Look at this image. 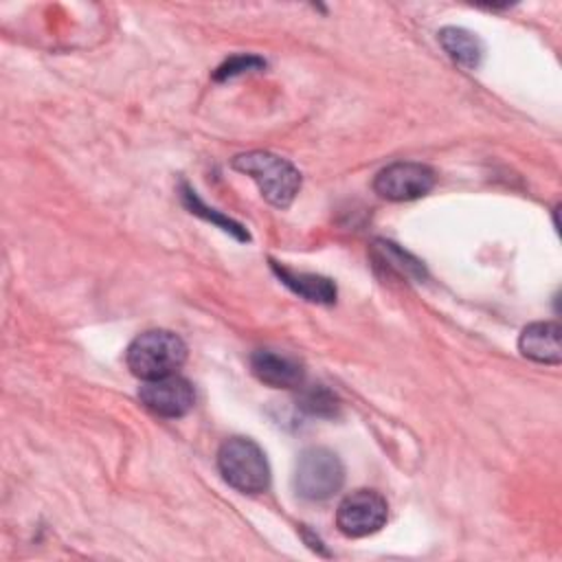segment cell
<instances>
[{
    "instance_id": "obj_11",
    "label": "cell",
    "mask_w": 562,
    "mask_h": 562,
    "mask_svg": "<svg viewBox=\"0 0 562 562\" xmlns=\"http://www.w3.org/2000/svg\"><path fill=\"white\" fill-rule=\"evenodd\" d=\"M439 44L443 46V50L463 68H479L481 59H483V44L481 40L461 29V26H446L439 31Z\"/></svg>"
},
{
    "instance_id": "obj_7",
    "label": "cell",
    "mask_w": 562,
    "mask_h": 562,
    "mask_svg": "<svg viewBox=\"0 0 562 562\" xmlns=\"http://www.w3.org/2000/svg\"><path fill=\"white\" fill-rule=\"evenodd\" d=\"M138 397L147 411L167 419L187 415L195 400L191 382L178 373L143 380V386L138 389Z\"/></svg>"
},
{
    "instance_id": "obj_14",
    "label": "cell",
    "mask_w": 562,
    "mask_h": 562,
    "mask_svg": "<svg viewBox=\"0 0 562 562\" xmlns=\"http://www.w3.org/2000/svg\"><path fill=\"white\" fill-rule=\"evenodd\" d=\"M301 406L307 413H312V415H334L336 408H338V402H336V397L327 389L312 386L310 391L303 393Z\"/></svg>"
},
{
    "instance_id": "obj_4",
    "label": "cell",
    "mask_w": 562,
    "mask_h": 562,
    "mask_svg": "<svg viewBox=\"0 0 562 562\" xmlns=\"http://www.w3.org/2000/svg\"><path fill=\"white\" fill-rule=\"evenodd\" d=\"M345 483V468L336 452L307 448L294 468V490L305 501H327Z\"/></svg>"
},
{
    "instance_id": "obj_9",
    "label": "cell",
    "mask_w": 562,
    "mask_h": 562,
    "mask_svg": "<svg viewBox=\"0 0 562 562\" xmlns=\"http://www.w3.org/2000/svg\"><path fill=\"white\" fill-rule=\"evenodd\" d=\"M518 349L525 358L540 364H560V325L553 321L531 323L520 331Z\"/></svg>"
},
{
    "instance_id": "obj_15",
    "label": "cell",
    "mask_w": 562,
    "mask_h": 562,
    "mask_svg": "<svg viewBox=\"0 0 562 562\" xmlns=\"http://www.w3.org/2000/svg\"><path fill=\"white\" fill-rule=\"evenodd\" d=\"M266 61L261 57H255V55H235L231 59H226L217 70H215V79L217 81H224V79H233L237 75H244V72H250V70H259L263 68Z\"/></svg>"
},
{
    "instance_id": "obj_12",
    "label": "cell",
    "mask_w": 562,
    "mask_h": 562,
    "mask_svg": "<svg viewBox=\"0 0 562 562\" xmlns=\"http://www.w3.org/2000/svg\"><path fill=\"white\" fill-rule=\"evenodd\" d=\"M182 198H184V204L191 209V213H195V215H200V217H204V220H209V222L217 224L222 231L233 233V235H235V237H239V239H248V233H244V228H241L239 224H235L233 220H228V217L220 215L217 211H213V209L204 206V204L200 202V198L195 195V191H191V189H187V187H184Z\"/></svg>"
},
{
    "instance_id": "obj_10",
    "label": "cell",
    "mask_w": 562,
    "mask_h": 562,
    "mask_svg": "<svg viewBox=\"0 0 562 562\" xmlns=\"http://www.w3.org/2000/svg\"><path fill=\"white\" fill-rule=\"evenodd\" d=\"M272 270L292 292H296L305 301H312V303H334L336 301V285L325 277L294 272L274 261H272Z\"/></svg>"
},
{
    "instance_id": "obj_13",
    "label": "cell",
    "mask_w": 562,
    "mask_h": 562,
    "mask_svg": "<svg viewBox=\"0 0 562 562\" xmlns=\"http://www.w3.org/2000/svg\"><path fill=\"white\" fill-rule=\"evenodd\" d=\"M378 250L382 252V259H384L391 268H395L397 272H402V274H406V277H411V274H415V277L424 274V268L419 266V261H415L411 255L402 252L395 244L380 241V244H378Z\"/></svg>"
},
{
    "instance_id": "obj_3",
    "label": "cell",
    "mask_w": 562,
    "mask_h": 562,
    "mask_svg": "<svg viewBox=\"0 0 562 562\" xmlns=\"http://www.w3.org/2000/svg\"><path fill=\"white\" fill-rule=\"evenodd\" d=\"M224 481L244 494H259L270 485V465L263 450L248 437H231L217 450Z\"/></svg>"
},
{
    "instance_id": "obj_2",
    "label": "cell",
    "mask_w": 562,
    "mask_h": 562,
    "mask_svg": "<svg viewBox=\"0 0 562 562\" xmlns=\"http://www.w3.org/2000/svg\"><path fill=\"white\" fill-rule=\"evenodd\" d=\"M187 360V345L167 329H149L132 340L125 353L130 371L140 380L176 373Z\"/></svg>"
},
{
    "instance_id": "obj_5",
    "label": "cell",
    "mask_w": 562,
    "mask_h": 562,
    "mask_svg": "<svg viewBox=\"0 0 562 562\" xmlns=\"http://www.w3.org/2000/svg\"><path fill=\"white\" fill-rule=\"evenodd\" d=\"M389 505L375 490H356L347 494L336 509V525L347 538H364L384 527Z\"/></svg>"
},
{
    "instance_id": "obj_1",
    "label": "cell",
    "mask_w": 562,
    "mask_h": 562,
    "mask_svg": "<svg viewBox=\"0 0 562 562\" xmlns=\"http://www.w3.org/2000/svg\"><path fill=\"white\" fill-rule=\"evenodd\" d=\"M231 165L233 169L250 176L257 182L261 195L279 209L290 206L301 189L299 169L277 154L248 151L235 156Z\"/></svg>"
},
{
    "instance_id": "obj_6",
    "label": "cell",
    "mask_w": 562,
    "mask_h": 562,
    "mask_svg": "<svg viewBox=\"0 0 562 562\" xmlns=\"http://www.w3.org/2000/svg\"><path fill=\"white\" fill-rule=\"evenodd\" d=\"M435 187V171L422 162H393L378 171L373 189L391 202H408L426 195Z\"/></svg>"
},
{
    "instance_id": "obj_8",
    "label": "cell",
    "mask_w": 562,
    "mask_h": 562,
    "mask_svg": "<svg viewBox=\"0 0 562 562\" xmlns=\"http://www.w3.org/2000/svg\"><path fill=\"white\" fill-rule=\"evenodd\" d=\"M250 371L259 382L272 389H296L305 378V369L299 358L274 349H257L250 356Z\"/></svg>"
}]
</instances>
